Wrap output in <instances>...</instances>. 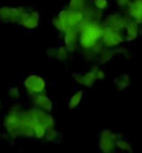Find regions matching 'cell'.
<instances>
[{"mask_svg":"<svg viewBox=\"0 0 142 153\" xmlns=\"http://www.w3.org/2000/svg\"><path fill=\"white\" fill-rule=\"evenodd\" d=\"M84 8H85V0H71L70 1V10L82 11Z\"/></svg>","mask_w":142,"mask_h":153,"instance_id":"2e32d148","label":"cell"},{"mask_svg":"<svg viewBox=\"0 0 142 153\" xmlns=\"http://www.w3.org/2000/svg\"><path fill=\"white\" fill-rule=\"evenodd\" d=\"M68 50H67V48L65 46H61V48H59L57 49V57L56 59H59V60H61V61H64L67 57H68Z\"/></svg>","mask_w":142,"mask_h":153,"instance_id":"ac0fdd59","label":"cell"},{"mask_svg":"<svg viewBox=\"0 0 142 153\" xmlns=\"http://www.w3.org/2000/svg\"><path fill=\"white\" fill-rule=\"evenodd\" d=\"M114 50H112V48H107V49H102L100 53H99V63L100 64H103V63H106V61H109L112 57H113L114 54Z\"/></svg>","mask_w":142,"mask_h":153,"instance_id":"8fae6325","label":"cell"},{"mask_svg":"<svg viewBox=\"0 0 142 153\" xmlns=\"http://www.w3.org/2000/svg\"><path fill=\"white\" fill-rule=\"evenodd\" d=\"M18 24H21L27 29H35L38 25H39V13L38 11H32V13L24 11L21 14Z\"/></svg>","mask_w":142,"mask_h":153,"instance_id":"8992f818","label":"cell"},{"mask_svg":"<svg viewBox=\"0 0 142 153\" xmlns=\"http://www.w3.org/2000/svg\"><path fill=\"white\" fill-rule=\"evenodd\" d=\"M102 35H103V28L99 27L96 22H89L82 28L81 36H80V45L85 50L91 49L97 43V39H100Z\"/></svg>","mask_w":142,"mask_h":153,"instance_id":"6da1fadb","label":"cell"},{"mask_svg":"<svg viewBox=\"0 0 142 153\" xmlns=\"http://www.w3.org/2000/svg\"><path fill=\"white\" fill-rule=\"evenodd\" d=\"M77 42H78V36H77L75 29H68L67 32H64V45L70 53L75 52V49H77Z\"/></svg>","mask_w":142,"mask_h":153,"instance_id":"ba28073f","label":"cell"},{"mask_svg":"<svg viewBox=\"0 0 142 153\" xmlns=\"http://www.w3.org/2000/svg\"><path fill=\"white\" fill-rule=\"evenodd\" d=\"M46 54H48L49 57H57V49L54 48H50L46 50Z\"/></svg>","mask_w":142,"mask_h":153,"instance_id":"603a6c76","label":"cell"},{"mask_svg":"<svg viewBox=\"0 0 142 153\" xmlns=\"http://www.w3.org/2000/svg\"><path fill=\"white\" fill-rule=\"evenodd\" d=\"M33 137L35 138H39V139H42V138H45V134H46V127L42 124H33Z\"/></svg>","mask_w":142,"mask_h":153,"instance_id":"9a60e30c","label":"cell"},{"mask_svg":"<svg viewBox=\"0 0 142 153\" xmlns=\"http://www.w3.org/2000/svg\"><path fill=\"white\" fill-rule=\"evenodd\" d=\"M96 81V75H95L94 71H89V73L84 74V79H82V85L86 86V88H92Z\"/></svg>","mask_w":142,"mask_h":153,"instance_id":"7c38bea8","label":"cell"},{"mask_svg":"<svg viewBox=\"0 0 142 153\" xmlns=\"http://www.w3.org/2000/svg\"><path fill=\"white\" fill-rule=\"evenodd\" d=\"M116 146H117L118 149H121V150L132 152V146H131L130 143L126 141V139H123L121 135H117V138H116Z\"/></svg>","mask_w":142,"mask_h":153,"instance_id":"4fadbf2b","label":"cell"},{"mask_svg":"<svg viewBox=\"0 0 142 153\" xmlns=\"http://www.w3.org/2000/svg\"><path fill=\"white\" fill-rule=\"evenodd\" d=\"M8 95H10V97H13V99H18L20 97V91H18V88H11L10 91H8Z\"/></svg>","mask_w":142,"mask_h":153,"instance_id":"44dd1931","label":"cell"},{"mask_svg":"<svg viewBox=\"0 0 142 153\" xmlns=\"http://www.w3.org/2000/svg\"><path fill=\"white\" fill-rule=\"evenodd\" d=\"M45 138L48 142H54L59 138V134H57V131L54 129V127H50V128L46 129V134H45Z\"/></svg>","mask_w":142,"mask_h":153,"instance_id":"e0dca14e","label":"cell"},{"mask_svg":"<svg viewBox=\"0 0 142 153\" xmlns=\"http://www.w3.org/2000/svg\"><path fill=\"white\" fill-rule=\"evenodd\" d=\"M84 22V16H82V11H74V10H70L67 13V28L68 29H75V27L81 25ZM67 29V31H68ZM65 31V32H67Z\"/></svg>","mask_w":142,"mask_h":153,"instance_id":"52a82bcc","label":"cell"},{"mask_svg":"<svg viewBox=\"0 0 142 153\" xmlns=\"http://www.w3.org/2000/svg\"><path fill=\"white\" fill-rule=\"evenodd\" d=\"M24 86H25V89L28 91V93H31V95L33 96V95L45 92L46 82L42 76L32 74V75H28L24 79Z\"/></svg>","mask_w":142,"mask_h":153,"instance_id":"7a4b0ae2","label":"cell"},{"mask_svg":"<svg viewBox=\"0 0 142 153\" xmlns=\"http://www.w3.org/2000/svg\"><path fill=\"white\" fill-rule=\"evenodd\" d=\"M94 6L95 8H97V10H106L107 8V6H109V1L107 0H94Z\"/></svg>","mask_w":142,"mask_h":153,"instance_id":"d6986e66","label":"cell"},{"mask_svg":"<svg viewBox=\"0 0 142 153\" xmlns=\"http://www.w3.org/2000/svg\"><path fill=\"white\" fill-rule=\"evenodd\" d=\"M116 1H117V4L120 7H126V6H128V3H130L131 0H116Z\"/></svg>","mask_w":142,"mask_h":153,"instance_id":"cb8c5ba5","label":"cell"},{"mask_svg":"<svg viewBox=\"0 0 142 153\" xmlns=\"http://www.w3.org/2000/svg\"><path fill=\"white\" fill-rule=\"evenodd\" d=\"M33 103H35V106H38V107H41V109L46 110L48 113H50L52 111V102H50V99H49L46 95H43V93H38V95H33Z\"/></svg>","mask_w":142,"mask_h":153,"instance_id":"9c48e42d","label":"cell"},{"mask_svg":"<svg viewBox=\"0 0 142 153\" xmlns=\"http://www.w3.org/2000/svg\"><path fill=\"white\" fill-rule=\"evenodd\" d=\"M24 7H0V21L3 22H18L21 14L24 13Z\"/></svg>","mask_w":142,"mask_h":153,"instance_id":"277c9868","label":"cell"},{"mask_svg":"<svg viewBox=\"0 0 142 153\" xmlns=\"http://www.w3.org/2000/svg\"><path fill=\"white\" fill-rule=\"evenodd\" d=\"M124 38L117 29L112 28V27H105L103 28V35H102V43L105 48H114L121 43Z\"/></svg>","mask_w":142,"mask_h":153,"instance_id":"3957f363","label":"cell"},{"mask_svg":"<svg viewBox=\"0 0 142 153\" xmlns=\"http://www.w3.org/2000/svg\"><path fill=\"white\" fill-rule=\"evenodd\" d=\"M73 78L75 81H77L78 84H81L82 85V79H84V74H80V73H74L73 74Z\"/></svg>","mask_w":142,"mask_h":153,"instance_id":"7402d4cb","label":"cell"},{"mask_svg":"<svg viewBox=\"0 0 142 153\" xmlns=\"http://www.w3.org/2000/svg\"><path fill=\"white\" fill-rule=\"evenodd\" d=\"M82 96H84V92H82V91H77L75 93H73V95H71V97H70V102H68V107H70V109H75V107L80 105V102H81Z\"/></svg>","mask_w":142,"mask_h":153,"instance_id":"30bf717a","label":"cell"},{"mask_svg":"<svg viewBox=\"0 0 142 153\" xmlns=\"http://www.w3.org/2000/svg\"><path fill=\"white\" fill-rule=\"evenodd\" d=\"M114 84L117 85L118 89H124L130 85V78H128V75H126V74H124V75H120L118 78L114 79Z\"/></svg>","mask_w":142,"mask_h":153,"instance_id":"5bb4252c","label":"cell"},{"mask_svg":"<svg viewBox=\"0 0 142 153\" xmlns=\"http://www.w3.org/2000/svg\"><path fill=\"white\" fill-rule=\"evenodd\" d=\"M92 71H94L95 75H96V79H103V78H105V73H103L97 65H94V67H92Z\"/></svg>","mask_w":142,"mask_h":153,"instance_id":"ffe728a7","label":"cell"},{"mask_svg":"<svg viewBox=\"0 0 142 153\" xmlns=\"http://www.w3.org/2000/svg\"><path fill=\"white\" fill-rule=\"evenodd\" d=\"M116 138L117 135L113 134L109 129H103L100 134V141H99V148H100L103 152H113L116 146Z\"/></svg>","mask_w":142,"mask_h":153,"instance_id":"5b68a950","label":"cell"}]
</instances>
